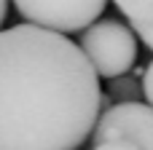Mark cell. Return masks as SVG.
Segmentation results:
<instances>
[{
	"label": "cell",
	"mask_w": 153,
	"mask_h": 150,
	"mask_svg": "<svg viewBox=\"0 0 153 150\" xmlns=\"http://www.w3.org/2000/svg\"><path fill=\"white\" fill-rule=\"evenodd\" d=\"M143 94H145V99H148V107H153V62L143 70Z\"/></svg>",
	"instance_id": "cell-7"
},
{
	"label": "cell",
	"mask_w": 153,
	"mask_h": 150,
	"mask_svg": "<svg viewBox=\"0 0 153 150\" xmlns=\"http://www.w3.org/2000/svg\"><path fill=\"white\" fill-rule=\"evenodd\" d=\"M140 94H143V86L129 72L110 81V102L113 105H118V102H140Z\"/></svg>",
	"instance_id": "cell-5"
},
{
	"label": "cell",
	"mask_w": 153,
	"mask_h": 150,
	"mask_svg": "<svg viewBox=\"0 0 153 150\" xmlns=\"http://www.w3.org/2000/svg\"><path fill=\"white\" fill-rule=\"evenodd\" d=\"M102 110L100 78L67 35L0 30V150H78Z\"/></svg>",
	"instance_id": "cell-1"
},
{
	"label": "cell",
	"mask_w": 153,
	"mask_h": 150,
	"mask_svg": "<svg viewBox=\"0 0 153 150\" xmlns=\"http://www.w3.org/2000/svg\"><path fill=\"white\" fill-rule=\"evenodd\" d=\"M126 140L137 150H153V107L143 102H118L110 105L94 123L91 142Z\"/></svg>",
	"instance_id": "cell-4"
},
{
	"label": "cell",
	"mask_w": 153,
	"mask_h": 150,
	"mask_svg": "<svg viewBox=\"0 0 153 150\" xmlns=\"http://www.w3.org/2000/svg\"><path fill=\"white\" fill-rule=\"evenodd\" d=\"M137 35L132 32V27L105 19V21H94L91 27L83 30L78 48L83 51V56L89 59L91 70L97 72V78H121L126 75L134 62H137Z\"/></svg>",
	"instance_id": "cell-2"
},
{
	"label": "cell",
	"mask_w": 153,
	"mask_h": 150,
	"mask_svg": "<svg viewBox=\"0 0 153 150\" xmlns=\"http://www.w3.org/2000/svg\"><path fill=\"white\" fill-rule=\"evenodd\" d=\"M132 32L137 35L140 43H145L153 51V24H132Z\"/></svg>",
	"instance_id": "cell-8"
},
{
	"label": "cell",
	"mask_w": 153,
	"mask_h": 150,
	"mask_svg": "<svg viewBox=\"0 0 153 150\" xmlns=\"http://www.w3.org/2000/svg\"><path fill=\"white\" fill-rule=\"evenodd\" d=\"M5 13H8V0H0V24L5 21Z\"/></svg>",
	"instance_id": "cell-10"
},
{
	"label": "cell",
	"mask_w": 153,
	"mask_h": 150,
	"mask_svg": "<svg viewBox=\"0 0 153 150\" xmlns=\"http://www.w3.org/2000/svg\"><path fill=\"white\" fill-rule=\"evenodd\" d=\"M13 5L27 24L67 35L91 27L102 16L108 0H13Z\"/></svg>",
	"instance_id": "cell-3"
},
{
	"label": "cell",
	"mask_w": 153,
	"mask_h": 150,
	"mask_svg": "<svg viewBox=\"0 0 153 150\" xmlns=\"http://www.w3.org/2000/svg\"><path fill=\"white\" fill-rule=\"evenodd\" d=\"M94 150H137V145H132V142H126V140H110V142L94 145Z\"/></svg>",
	"instance_id": "cell-9"
},
{
	"label": "cell",
	"mask_w": 153,
	"mask_h": 150,
	"mask_svg": "<svg viewBox=\"0 0 153 150\" xmlns=\"http://www.w3.org/2000/svg\"><path fill=\"white\" fill-rule=\"evenodd\" d=\"M132 24H153V0H113Z\"/></svg>",
	"instance_id": "cell-6"
}]
</instances>
